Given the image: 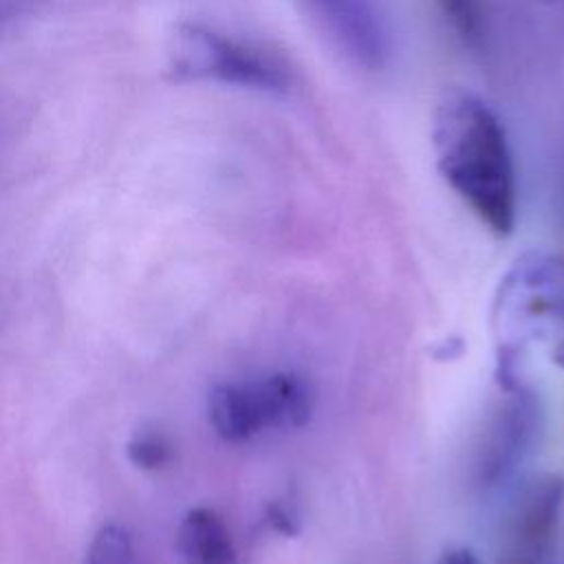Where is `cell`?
Returning <instances> with one entry per match:
<instances>
[{
  "mask_svg": "<svg viewBox=\"0 0 564 564\" xmlns=\"http://www.w3.org/2000/svg\"><path fill=\"white\" fill-rule=\"evenodd\" d=\"M432 150L438 174L471 214L498 238L516 227V167L505 126L476 93L447 88L432 112Z\"/></svg>",
  "mask_w": 564,
  "mask_h": 564,
  "instance_id": "cell-1",
  "label": "cell"
},
{
  "mask_svg": "<svg viewBox=\"0 0 564 564\" xmlns=\"http://www.w3.org/2000/svg\"><path fill=\"white\" fill-rule=\"evenodd\" d=\"M170 73L185 82H220L229 86L289 93V66L273 53L203 24H181L167 46Z\"/></svg>",
  "mask_w": 564,
  "mask_h": 564,
  "instance_id": "cell-2",
  "label": "cell"
},
{
  "mask_svg": "<svg viewBox=\"0 0 564 564\" xmlns=\"http://www.w3.org/2000/svg\"><path fill=\"white\" fill-rule=\"evenodd\" d=\"M564 507V478L542 474L522 485L498 533L496 564H551Z\"/></svg>",
  "mask_w": 564,
  "mask_h": 564,
  "instance_id": "cell-3",
  "label": "cell"
},
{
  "mask_svg": "<svg viewBox=\"0 0 564 564\" xmlns=\"http://www.w3.org/2000/svg\"><path fill=\"white\" fill-rule=\"evenodd\" d=\"M505 392L487 419L476 447L474 476L482 487H494L518 469L542 425V408L535 392L522 388L518 381L507 386Z\"/></svg>",
  "mask_w": 564,
  "mask_h": 564,
  "instance_id": "cell-4",
  "label": "cell"
},
{
  "mask_svg": "<svg viewBox=\"0 0 564 564\" xmlns=\"http://www.w3.org/2000/svg\"><path fill=\"white\" fill-rule=\"evenodd\" d=\"M328 42L359 68L383 66L390 42L375 0H300Z\"/></svg>",
  "mask_w": 564,
  "mask_h": 564,
  "instance_id": "cell-5",
  "label": "cell"
},
{
  "mask_svg": "<svg viewBox=\"0 0 564 564\" xmlns=\"http://www.w3.org/2000/svg\"><path fill=\"white\" fill-rule=\"evenodd\" d=\"M242 388L256 434L273 427L295 430L311 419L313 392L295 372H273Z\"/></svg>",
  "mask_w": 564,
  "mask_h": 564,
  "instance_id": "cell-6",
  "label": "cell"
},
{
  "mask_svg": "<svg viewBox=\"0 0 564 564\" xmlns=\"http://www.w3.org/2000/svg\"><path fill=\"white\" fill-rule=\"evenodd\" d=\"M178 544L192 564H236V549L223 518L205 507L192 509L178 531Z\"/></svg>",
  "mask_w": 564,
  "mask_h": 564,
  "instance_id": "cell-7",
  "label": "cell"
},
{
  "mask_svg": "<svg viewBox=\"0 0 564 564\" xmlns=\"http://www.w3.org/2000/svg\"><path fill=\"white\" fill-rule=\"evenodd\" d=\"M207 412L214 430L229 443L256 436L242 383H220L209 392Z\"/></svg>",
  "mask_w": 564,
  "mask_h": 564,
  "instance_id": "cell-8",
  "label": "cell"
},
{
  "mask_svg": "<svg viewBox=\"0 0 564 564\" xmlns=\"http://www.w3.org/2000/svg\"><path fill=\"white\" fill-rule=\"evenodd\" d=\"M445 20L469 48H480L487 33L482 0H436Z\"/></svg>",
  "mask_w": 564,
  "mask_h": 564,
  "instance_id": "cell-9",
  "label": "cell"
},
{
  "mask_svg": "<svg viewBox=\"0 0 564 564\" xmlns=\"http://www.w3.org/2000/svg\"><path fill=\"white\" fill-rule=\"evenodd\" d=\"M86 564H132L130 533L119 524L101 527L90 542Z\"/></svg>",
  "mask_w": 564,
  "mask_h": 564,
  "instance_id": "cell-10",
  "label": "cell"
},
{
  "mask_svg": "<svg viewBox=\"0 0 564 564\" xmlns=\"http://www.w3.org/2000/svg\"><path fill=\"white\" fill-rule=\"evenodd\" d=\"M538 319H549L553 326H557L551 357L560 368H564V273L544 293Z\"/></svg>",
  "mask_w": 564,
  "mask_h": 564,
  "instance_id": "cell-11",
  "label": "cell"
},
{
  "mask_svg": "<svg viewBox=\"0 0 564 564\" xmlns=\"http://www.w3.org/2000/svg\"><path fill=\"white\" fill-rule=\"evenodd\" d=\"M128 456L137 467L143 469H159L170 463L172 458V447L165 441V436L154 434V432H143L137 434L128 443Z\"/></svg>",
  "mask_w": 564,
  "mask_h": 564,
  "instance_id": "cell-12",
  "label": "cell"
},
{
  "mask_svg": "<svg viewBox=\"0 0 564 564\" xmlns=\"http://www.w3.org/2000/svg\"><path fill=\"white\" fill-rule=\"evenodd\" d=\"M267 522L271 529L284 535H295L297 533V516L284 505V502H273L267 509Z\"/></svg>",
  "mask_w": 564,
  "mask_h": 564,
  "instance_id": "cell-13",
  "label": "cell"
},
{
  "mask_svg": "<svg viewBox=\"0 0 564 564\" xmlns=\"http://www.w3.org/2000/svg\"><path fill=\"white\" fill-rule=\"evenodd\" d=\"M436 564H480V562L469 549H452V551H445Z\"/></svg>",
  "mask_w": 564,
  "mask_h": 564,
  "instance_id": "cell-14",
  "label": "cell"
},
{
  "mask_svg": "<svg viewBox=\"0 0 564 564\" xmlns=\"http://www.w3.org/2000/svg\"><path fill=\"white\" fill-rule=\"evenodd\" d=\"M544 2H549V0H544Z\"/></svg>",
  "mask_w": 564,
  "mask_h": 564,
  "instance_id": "cell-15",
  "label": "cell"
}]
</instances>
